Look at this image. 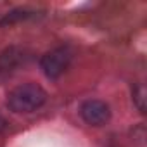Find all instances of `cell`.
I'll list each match as a JSON object with an SVG mask.
<instances>
[{
	"label": "cell",
	"instance_id": "obj_1",
	"mask_svg": "<svg viewBox=\"0 0 147 147\" xmlns=\"http://www.w3.org/2000/svg\"><path fill=\"white\" fill-rule=\"evenodd\" d=\"M47 99H49L47 92L38 83L28 82L14 87L7 94V107L16 114H28L43 107Z\"/></svg>",
	"mask_w": 147,
	"mask_h": 147
},
{
	"label": "cell",
	"instance_id": "obj_2",
	"mask_svg": "<svg viewBox=\"0 0 147 147\" xmlns=\"http://www.w3.org/2000/svg\"><path fill=\"white\" fill-rule=\"evenodd\" d=\"M71 61H73V50L67 45H61L45 52L40 57V69L49 80H57L67 71Z\"/></svg>",
	"mask_w": 147,
	"mask_h": 147
},
{
	"label": "cell",
	"instance_id": "obj_3",
	"mask_svg": "<svg viewBox=\"0 0 147 147\" xmlns=\"http://www.w3.org/2000/svg\"><path fill=\"white\" fill-rule=\"evenodd\" d=\"M31 61V52L24 47L12 45L0 52V82L12 76L14 73Z\"/></svg>",
	"mask_w": 147,
	"mask_h": 147
},
{
	"label": "cell",
	"instance_id": "obj_4",
	"mask_svg": "<svg viewBox=\"0 0 147 147\" xmlns=\"http://www.w3.org/2000/svg\"><path fill=\"white\" fill-rule=\"evenodd\" d=\"M80 116L90 126H104L111 119V107L100 99H87L80 106Z\"/></svg>",
	"mask_w": 147,
	"mask_h": 147
},
{
	"label": "cell",
	"instance_id": "obj_5",
	"mask_svg": "<svg viewBox=\"0 0 147 147\" xmlns=\"http://www.w3.org/2000/svg\"><path fill=\"white\" fill-rule=\"evenodd\" d=\"M33 16H36L35 11L26 9V7H24V9L19 7V9H14V11L7 12L2 19H0V26H11V24L19 23V21H26V19H30V18H33Z\"/></svg>",
	"mask_w": 147,
	"mask_h": 147
},
{
	"label": "cell",
	"instance_id": "obj_6",
	"mask_svg": "<svg viewBox=\"0 0 147 147\" xmlns=\"http://www.w3.org/2000/svg\"><path fill=\"white\" fill-rule=\"evenodd\" d=\"M145 90H144V85L142 83H137L135 85V88H133V100H135V104H137V107H138V111L140 113H145Z\"/></svg>",
	"mask_w": 147,
	"mask_h": 147
},
{
	"label": "cell",
	"instance_id": "obj_7",
	"mask_svg": "<svg viewBox=\"0 0 147 147\" xmlns=\"http://www.w3.org/2000/svg\"><path fill=\"white\" fill-rule=\"evenodd\" d=\"M5 126H7V123H5V119H4V116L0 114V131L2 130H5Z\"/></svg>",
	"mask_w": 147,
	"mask_h": 147
}]
</instances>
